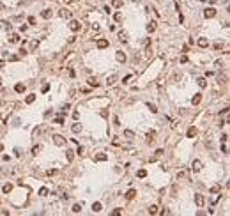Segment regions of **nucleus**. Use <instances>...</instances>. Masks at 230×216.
Here are the masks:
<instances>
[{"label":"nucleus","mask_w":230,"mask_h":216,"mask_svg":"<svg viewBox=\"0 0 230 216\" xmlns=\"http://www.w3.org/2000/svg\"><path fill=\"white\" fill-rule=\"evenodd\" d=\"M53 144L55 145H66V138L62 136V135H53Z\"/></svg>","instance_id":"nucleus-1"},{"label":"nucleus","mask_w":230,"mask_h":216,"mask_svg":"<svg viewBox=\"0 0 230 216\" xmlns=\"http://www.w3.org/2000/svg\"><path fill=\"white\" fill-rule=\"evenodd\" d=\"M204 16H205V18H212V16H216V9H214V7H207V9L204 11Z\"/></svg>","instance_id":"nucleus-2"},{"label":"nucleus","mask_w":230,"mask_h":216,"mask_svg":"<svg viewBox=\"0 0 230 216\" xmlns=\"http://www.w3.org/2000/svg\"><path fill=\"white\" fill-rule=\"evenodd\" d=\"M69 28H71L73 32H78L80 28H81V25H80V21H76V20H73L71 23H69Z\"/></svg>","instance_id":"nucleus-3"},{"label":"nucleus","mask_w":230,"mask_h":216,"mask_svg":"<svg viewBox=\"0 0 230 216\" xmlns=\"http://www.w3.org/2000/svg\"><path fill=\"white\" fill-rule=\"evenodd\" d=\"M106 159H108V154H105V152H99L94 156V161H106Z\"/></svg>","instance_id":"nucleus-4"},{"label":"nucleus","mask_w":230,"mask_h":216,"mask_svg":"<svg viewBox=\"0 0 230 216\" xmlns=\"http://www.w3.org/2000/svg\"><path fill=\"white\" fill-rule=\"evenodd\" d=\"M195 204H197V205H204V204H205L204 195H200V193H198V195H195Z\"/></svg>","instance_id":"nucleus-5"},{"label":"nucleus","mask_w":230,"mask_h":216,"mask_svg":"<svg viewBox=\"0 0 230 216\" xmlns=\"http://www.w3.org/2000/svg\"><path fill=\"white\" fill-rule=\"evenodd\" d=\"M198 46L200 48H207V46H209V41H207L205 37H200V39H198Z\"/></svg>","instance_id":"nucleus-6"},{"label":"nucleus","mask_w":230,"mask_h":216,"mask_svg":"<svg viewBox=\"0 0 230 216\" xmlns=\"http://www.w3.org/2000/svg\"><path fill=\"white\" fill-rule=\"evenodd\" d=\"M193 170H195V172L202 170V161H200V159H195V161H193Z\"/></svg>","instance_id":"nucleus-7"},{"label":"nucleus","mask_w":230,"mask_h":216,"mask_svg":"<svg viewBox=\"0 0 230 216\" xmlns=\"http://www.w3.org/2000/svg\"><path fill=\"white\" fill-rule=\"evenodd\" d=\"M195 135H197V128H193V126H191V128H188V133H186V136H188V138H193Z\"/></svg>","instance_id":"nucleus-8"},{"label":"nucleus","mask_w":230,"mask_h":216,"mask_svg":"<svg viewBox=\"0 0 230 216\" xmlns=\"http://www.w3.org/2000/svg\"><path fill=\"white\" fill-rule=\"evenodd\" d=\"M154 136H156V131H149V133H147V144H152L154 142Z\"/></svg>","instance_id":"nucleus-9"},{"label":"nucleus","mask_w":230,"mask_h":216,"mask_svg":"<svg viewBox=\"0 0 230 216\" xmlns=\"http://www.w3.org/2000/svg\"><path fill=\"white\" fill-rule=\"evenodd\" d=\"M98 48H101V50L103 48H108V41L106 39H99L98 41Z\"/></svg>","instance_id":"nucleus-10"},{"label":"nucleus","mask_w":230,"mask_h":216,"mask_svg":"<svg viewBox=\"0 0 230 216\" xmlns=\"http://www.w3.org/2000/svg\"><path fill=\"white\" fill-rule=\"evenodd\" d=\"M117 60L119 62H126V53L124 51H117Z\"/></svg>","instance_id":"nucleus-11"},{"label":"nucleus","mask_w":230,"mask_h":216,"mask_svg":"<svg viewBox=\"0 0 230 216\" xmlns=\"http://www.w3.org/2000/svg\"><path fill=\"white\" fill-rule=\"evenodd\" d=\"M41 16H43L44 20H50V18H51V11H50V9H44V11L41 12Z\"/></svg>","instance_id":"nucleus-12"},{"label":"nucleus","mask_w":230,"mask_h":216,"mask_svg":"<svg viewBox=\"0 0 230 216\" xmlns=\"http://www.w3.org/2000/svg\"><path fill=\"white\" fill-rule=\"evenodd\" d=\"M14 91H16V92H25V85L23 83H16V87H14Z\"/></svg>","instance_id":"nucleus-13"},{"label":"nucleus","mask_w":230,"mask_h":216,"mask_svg":"<svg viewBox=\"0 0 230 216\" xmlns=\"http://www.w3.org/2000/svg\"><path fill=\"white\" fill-rule=\"evenodd\" d=\"M60 16H62V18H71V11H69V9H62V11H60Z\"/></svg>","instance_id":"nucleus-14"},{"label":"nucleus","mask_w":230,"mask_h":216,"mask_svg":"<svg viewBox=\"0 0 230 216\" xmlns=\"http://www.w3.org/2000/svg\"><path fill=\"white\" fill-rule=\"evenodd\" d=\"M92 211H94V213H99V211H101V202H94V204H92Z\"/></svg>","instance_id":"nucleus-15"},{"label":"nucleus","mask_w":230,"mask_h":216,"mask_svg":"<svg viewBox=\"0 0 230 216\" xmlns=\"http://www.w3.org/2000/svg\"><path fill=\"white\" fill-rule=\"evenodd\" d=\"M200 101H202V94H195V98H193V105H200Z\"/></svg>","instance_id":"nucleus-16"},{"label":"nucleus","mask_w":230,"mask_h":216,"mask_svg":"<svg viewBox=\"0 0 230 216\" xmlns=\"http://www.w3.org/2000/svg\"><path fill=\"white\" fill-rule=\"evenodd\" d=\"M119 41L126 43V41H128V34H126V32H119Z\"/></svg>","instance_id":"nucleus-17"},{"label":"nucleus","mask_w":230,"mask_h":216,"mask_svg":"<svg viewBox=\"0 0 230 216\" xmlns=\"http://www.w3.org/2000/svg\"><path fill=\"white\" fill-rule=\"evenodd\" d=\"M135 195H136V191H135V190H129L128 193H126V198L131 200V198H135Z\"/></svg>","instance_id":"nucleus-18"},{"label":"nucleus","mask_w":230,"mask_h":216,"mask_svg":"<svg viewBox=\"0 0 230 216\" xmlns=\"http://www.w3.org/2000/svg\"><path fill=\"white\" fill-rule=\"evenodd\" d=\"M115 80H117V74H112V76L106 80V83H108V85H113V83H115Z\"/></svg>","instance_id":"nucleus-19"},{"label":"nucleus","mask_w":230,"mask_h":216,"mask_svg":"<svg viewBox=\"0 0 230 216\" xmlns=\"http://www.w3.org/2000/svg\"><path fill=\"white\" fill-rule=\"evenodd\" d=\"M25 101L28 103V105H30V103H34V101H35V94H28V96H27V99H25Z\"/></svg>","instance_id":"nucleus-20"},{"label":"nucleus","mask_w":230,"mask_h":216,"mask_svg":"<svg viewBox=\"0 0 230 216\" xmlns=\"http://www.w3.org/2000/svg\"><path fill=\"white\" fill-rule=\"evenodd\" d=\"M154 30H156V23H154V21H151V23L147 25V32H154Z\"/></svg>","instance_id":"nucleus-21"},{"label":"nucleus","mask_w":230,"mask_h":216,"mask_svg":"<svg viewBox=\"0 0 230 216\" xmlns=\"http://www.w3.org/2000/svg\"><path fill=\"white\" fill-rule=\"evenodd\" d=\"M9 41H11V43H18V41H20V35H18V34H11Z\"/></svg>","instance_id":"nucleus-22"},{"label":"nucleus","mask_w":230,"mask_h":216,"mask_svg":"<svg viewBox=\"0 0 230 216\" xmlns=\"http://www.w3.org/2000/svg\"><path fill=\"white\" fill-rule=\"evenodd\" d=\"M11 190H12V184H4V188H2L4 193H11Z\"/></svg>","instance_id":"nucleus-23"},{"label":"nucleus","mask_w":230,"mask_h":216,"mask_svg":"<svg viewBox=\"0 0 230 216\" xmlns=\"http://www.w3.org/2000/svg\"><path fill=\"white\" fill-rule=\"evenodd\" d=\"M124 136H126V138H129V140H131L133 136H135V133H133V131H129V129H126V131H124Z\"/></svg>","instance_id":"nucleus-24"},{"label":"nucleus","mask_w":230,"mask_h":216,"mask_svg":"<svg viewBox=\"0 0 230 216\" xmlns=\"http://www.w3.org/2000/svg\"><path fill=\"white\" fill-rule=\"evenodd\" d=\"M136 175L140 177V179H143V177L147 175V170H143V168H142V170H138V172H136Z\"/></svg>","instance_id":"nucleus-25"},{"label":"nucleus","mask_w":230,"mask_h":216,"mask_svg":"<svg viewBox=\"0 0 230 216\" xmlns=\"http://www.w3.org/2000/svg\"><path fill=\"white\" fill-rule=\"evenodd\" d=\"M147 108H149L152 114H156V112H158V108H156V105H152V103H147Z\"/></svg>","instance_id":"nucleus-26"},{"label":"nucleus","mask_w":230,"mask_h":216,"mask_svg":"<svg viewBox=\"0 0 230 216\" xmlns=\"http://www.w3.org/2000/svg\"><path fill=\"white\" fill-rule=\"evenodd\" d=\"M71 129H73V133H80V131H81V126H80V124H73Z\"/></svg>","instance_id":"nucleus-27"},{"label":"nucleus","mask_w":230,"mask_h":216,"mask_svg":"<svg viewBox=\"0 0 230 216\" xmlns=\"http://www.w3.org/2000/svg\"><path fill=\"white\" fill-rule=\"evenodd\" d=\"M197 81H198V85H200V87H202V89H204V87H207V81H205L204 78H198Z\"/></svg>","instance_id":"nucleus-28"},{"label":"nucleus","mask_w":230,"mask_h":216,"mask_svg":"<svg viewBox=\"0 0 230 216\" xmlns=\"http://www.w3.org/2000/svg\"><path fill=\"white\" fill-rule=\"evenodd\" d=\"M113 7H122V4H124V0H113Z\"/></svg>","instance_id":"nucleus-29"},{"label":"nucleus","mask_w":230,"mask_h":216,"mask_svg":"<svg viewBox=\"0 0 230 216\" xmlns=\"http://www.w3.org/2000/svg\"><path fill=\"white\" fill-rule=\"evenodd\" d=\"M81 211V204H75L73 205V213H80Z\"/></svg>","instance_id":"nucleus-30"},{"label":"nucleus","mask_w":230,"mask_h":216,"mask_svg":"<svg viewBox=\"0 0 230 216\" xmlns=\"http://www.w3.org/2000/svg\"><path fill=\"white\" fill-rule=\"evenodd\" d=\"M158 213V205H151L149 207V214H156Z\"/></svg>","instance_id":"nucleus-31"},{"label":"nucleus","mask_w":230,"mask_h":216,"mask_svg":"<svg viewBox=\"0 0 230 216\" xmlns=\"http://www.w3.org/2000/svg\"><path fill=\"white\" fill-rule=\"evenodd\" d=\"M88 85H90V87H99V83H98V81H96L94 78H90V80H88Z\"/></svg>","instance_id":"nucleus-32"},{"label":"nucleus","mask_w":230,"mask_h":216,"mask_svg":"<svg viewBox=\"0 0 230 216\" xmlns=\"http://www.w3.org/2000/svg\"><path fill=\"white\" fill-rule=\"evenodd\" d=\"M39 195H41V197H46V195H48V188H41V190H39Z\"/></svg>","instance_id":"nucleus-33"},{"label":"nucleus","mask_w":230,"mask_h":216,"mask_svg":"<svg viewBox=\"0 0 230 216\" xmlns=\"http://www.w3.org/2000/svg\"><path fill=\"white\" fill-rule=\"evenodd\" d=\"M186 177V170H181L179 174H177V179H184Z\"/></svg>","instance_id":"nucleus-34"},{"label":"nucleus","mask_w":230,"mask_h":216,"mask_svg":"<svg viewBox=\"0 0 230 216\" xmlns=\"http://www.w3.org/2000/svg\"><path fill=\"white\" fill-rule=\"evenodd\" d=\"M66 156H67V161H73V151H66Z\"/></svg>","instance_id":"nucleus-35"},{"label":"nucleus","mask_w":230,"mask_h":216,"mask_svg":"<svg viewBox=\"0 0 230 216\" xmlns=\"http://www.w3.org/2000/svg\"><path fill=\"white\" fill-rule=\"evenodd\" d=\"M211 191H212V193H219V184L212 186V188H211Z\"/></svg>","instance_id":"nucleus-36"},{"label":"nucleus","mask_w":230,"mask_h":216,"mask_svg":"<svg viewBox=\"0 0 230 216\" xmlns=\"http://www.w3.org/2000/svg\"><path fill=\"white\" fill-rule=\"evenodd\" d=\"M39 151H41V147H39V145H35V147L32 149V154H37Z\"/></svg>","instance_id":"nucleus-37"},{"label":"nucleus","mask_w":230,"mask_h":216,"mask_svg":"<svg viewBox=\"0 0 230 216\" xmlns=\"http://www.w3.org/2000/svg\"><path fill=\"white\" fill-rule=\"evenodd\" d=\"M115 20H117V21H122V14L117 12V14H115Z\"/></svg>","instance_id":"nucleus-38"},{"label":"nucleus","mask_w":230,"mask_h":216,"mask_svg":"<svg viewBox=\"0 0 230 216\" xmlns=\"http://www.w3.org/2000/svg\"><path fill=\"white\" fill-rule=\"evenodd\" d=\"M186 62H188V57L182 55V57H181V64H186Z\"/></svg>","instance_id":"nucleus-39"},{"label":"nucleus","mask_w":230,"mask_h":216,"mask_svg":"<svg viewBox=\"0 0 230 216\" xmlns=\"http://www.w3.org/2000/svg\"><path fill=\"white\" fill-rule=\"evenodd\" d=\"M57 174V170L55 168H51V170H48V175H55Z\"/></svg>","instance_id":"nucleus-40"},{"label":"nucleus","mask_w":230,"mask_h":216,"mask_svg":"<svg viewBox=\"0 0 230 216\" xmlns=\"http://www.w3.org/2000/svg\"><path fill=\"white\" fill-rule=\"evenodd\" d=\"M48 91H50V85H48V83L43 85V92H48Z\"/></svg>","instance_id":"nucleus-41"},{"label":"nucleus","mask_w":230,"mask_h":216,"mask_svg":"<svg viewBox=\"0 0 230 216\" xmlns=\"http://www.w3.org/2000/svg\"><path fill=\"white\" fill-rule=\"evenodd\" d=\"M28 23L34 25V23H35V18H34V16H30V18H28Z\"/></svg>","instance_id":"nucleus-42"},{"label":"nucleus","mask_w":230,"mask_h":216,"mask_svg":"<svg viewBox=\"0 0 230 216\" xmlns=\"http://www.w3.org/2000/svg\"><path fill=\"white\" fill-rule=\"evenodd\" d=\"M76 152L81 156V154H83V147H81V145H78V151H76Z\"/></svg>","instance_id":"nucleus-43"},{"label":"nucleus","mask_w":230,"mask_h":216,"mask_svg":"<svg viewBox=\"0 0 230 216\" xmlns=\"http://www.w3.org/2000/svg\"><path fill=\"white\" fill-rule=\"evenodd\" d=\"M175 193H177V186H174V188H172V197H175Z\"/></svg>","instance_id":"nucleus-44"},{"label":"nucleus","mask_w":230,"mask_h":216,"mask_svg":"<svg viewBox=\"0 0 230 216\" xmlns=\"http://www.w3.org/2000/svg\"><path fill=\"white\" fill-rule=\"evenodd\" d=\"M4 68V60H0V69H2Z\"/></svg>","instance_id":"nucleus-45"},{"label":"nucleus","mask_w":230,"mask_h":216,"mask_svg":"<svg viewBox=\"0 0 230 216\" xmlns=\"http://www.w3.org/2000/svg\"><path fill=\"white\" fill-rule=\"evenodd\" d=\"M0 9H4V4H2V2H0Z\"/></svg>","instance_id":"nucleus-46"},{"label":"nucleus","mask_w":230,"mask_h":216,"mask_svg":"<svg viewBox=\"0 0 230 216\" xmlns=\"http://www.w3.org/2000/svg\"><path fill=\"white\" fill-rule=\"evenodd\" d=\"M131 2H140V0H131Z\"/></svg>","instance_id":"nucleus-47"},{"label":"nucleus","mask_w":230,"mask_h":216,"mask_svg":"<svg viewBox=\"0 0 230 216\" xmlns=\"http://www.w3.org/2000/svg\"><path fill=\"white\" fill-rule=\"evenodd\" d=\"M2 149H4V145H0V151H2Z\"/></svg>","instance_id":"nucleus-48"},{"label":"nucleus","mask_w":230,"mask_h":216,"mask_svg":"<svg viewBox=\"0 0 230 216\" xmlns=\"http://www.w3.org/2000/svg\"><path fill=\"white\" fill-rule=\"evenodd\" d=\"M200 2H205V0H200Z\"/></svg>","instance_id":"nucleus-49"},{"label":"nucleus","mask_w":230,"mask_h":216,"mask_svg":"<svg viewBox=\"0 0 230 216\" xmlns=\"http://www.w3.org/2000/svg\"><path fill=\"white\" fill-rule=\"evenodd\" d=\"M0 83H2V80H0Z\"/></svg>","instance_id":"nucleus-50"}]
</instances>
